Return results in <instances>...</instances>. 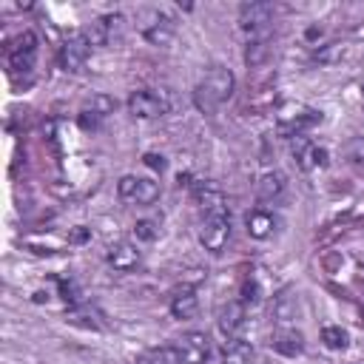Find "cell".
<instances>
[{"instance_id": "cell-1", "label": "cell", "mask_w": 364, "mask_h": 364, "mask_svg": "<svg viewBox=\"0 0 364 364\" xmlns=\"http://www.w3.org/2000/svg\"><path fill=\"white\" fill-rule=\"evenodd\" d=\"M233 88H236L233 71L225 68V65H213V68H208V74L196 82V88H193V102H196V108H199L202 114H216V108H219L225 100H230Z\"/></svg>"}, {"instance_id": "cell-2", "label": "cell", "mask_w": 364, "mask_h": 364, "mask_svg": "<svg viewBox=\"0 0 364 364\" xmlns=\"http://www.w3.org/2000/svg\"><path fill=\"white\" fill-rule=\"evenodd\" d=\"M173 108V94L168 88H136L128 97V111L136 119H156Z\"/></svg>"}, {"instance_id": "cell-3", "label": "cell", "mask_w": 364, "mask_h": 364, "mask_svg": "<svg viewBox=\"0 0 364 364\" xmlns=\"http://www.w3.org/2000/svg\"><path fill=\"white\" fill-rule=\"evenodd\" d=\"M136 28H139V34H142L151 46H168V43L173 40V34H176L173 17L165 14L162 9H154V6L136 11Z\"/></svg>"}, {"instance_id": "cell-4", "label": "cell", "mask_w": 364, "mask_h": 364, "mask_svg": "<svg viewBox=\"0 0 364 364\" xmlns=\"http://www.w3.org/2000/svg\"><path fill=\"white\" fill-rule=\"evenodd\" d=\"M270 23H273V3L250 0V3H242L239 6V26H242V31L247 37L267 34L270 31Z\"/></svg>"}, {"instance_id": "cell-5", "label": "cell", "mask_w": 364, "mask_h": 364, "mask_svg": "<svg viewBox=\"0 0 364 364\" xmlns=\"http://www.w3.org/2000/svg\"><path fill=\"white\" fill-rule=\"evenodd\" d=\"M230 216L225 213V216H205L202 219V228H199V242H202V247L208 250V253H222L225 247H228V242H230Z\"/></svg>"}, {"instance_id": "cell-6", "label": "cell", "mask_w": 364, "mask_h": 364, "mask_svg": "<svg viewBox=\"0 0 364 364\" xmlns=\"http://www.w3.org/2000/svg\"><path fill=\"white\" fill-rule=\"evenodd\" d=\"M117 193L119 199L134 202V205H154L159 199V185L148 176H122L117 182Z\"/></svg>"}, {"instance_id": "cell-7", "label": "cell", "mask_w": 364, "mask_h": 364, "mask_svg": "<svg viewBox=\"0 0 364 364\" xmlns=\"http://www.w3.org/2000/svg\"><path fill=\"white\" fill-rule=\"evenodd\" d=\"M191 196H193V205L199 208L202 216H225L228 213L225 191L216 182H196L191 188Z\"/></svg>"}, {"instance_id": "cell-8", "label": "cell", "mask_w": 364, "mask_h": 364, "mask_svg": "<svg viewBox=\"0 0 364 364\" xmlns=\"http://www.w3.org/2000/svg\"><path fill=\"white\" fill-rule=\"evenodd\" d=\"M114 108H117L114 97H108V94H94L91 100L82 102V108H80V114H77V122H80V128H85V131H97V128L108 119V114H114Z\"/></svg>"}, {"instance_id": "cell-9", "label": "cell", "mask_w": 364, "mask_h": 364, "mask_svg": "<svg viewBox=\"0 0 364 364\" xmlns=\"http://www.w3.org/2000/svg\"><path fill=\"white\" fill-rule=\"evenodd\" d=\"M88 54H91V43H88L85 31H77V34L65 37V43L60 46L57 60H60V68L63 71H80L85 65Z\"/></svg>"}, {"instance_id": "cell-10", "label": "cell", "mask_w": 364, "mask_h": 364, "mask_svg": "<svg viewBox=\"0 0 364 364\" xmlns=\"http://www.w3.org/2000/svg\"><path fill=\"white\" fill-rule=\"evenodd\" d=\"M122 26H125V17L122 14H102V17H97L88 28H85V37H88V43L91 46H111L114 40H119L122 37Z\"/></svg>"}, {"instance_id": "cell-11", "label": "cell", "mask_w": 364, "mask_h": 364, "mask_svg": "<svg viewBox=\"0 0 364 364\" xmlns=\"http://www.w3.org/2000/svg\"><path fill=\"white\" fill-rule=\"evenodd\" d=\"M37 57V34L34 31H23L14 46L9 48V68L11 74H28Z\"/></svg>"}, {"instance_id": "cell-12", "label": "cell", "mask_w": 364, "mask_h": 364, "mask_svg": "<svg viewBox=\"0 0 364 364\" xmlns=\"http://www.w3.org/2000/svg\"><path fill=\"white\" fill-rule=\"evenodd\" d=\"M179 364H205L210 355V338L202 330H191L176 341Z\"/></svg>"}, {"instance_id": "cell-13", "label": "cell", "mask_w": 364, "mask_h": 364, "mask_svg": "<svg viewBox=\"0 0 364 364\" xmlns=\"http://www.w3.org/2000/svg\"><path fill=\"white\" fill-rule=\"evenodd\" d=\"M105 262H108L114 270H119V273H131V270L139 267L142 253L136 250L134 242H128V239H117V242H111V245L105 247Z\"/></svg>"}, {"instance_id": "cell-14", "label": "cell", "mask_w": 364, "mask_h": 364, "mask_svg": "<svg viewBox=\"0 0 364 364\" xmlns=\"http://www.w3.org/2000/svg\"><path fill=\"white\" fill-rule=\"evenodd\" d=\"M290 154H293V159L299 162L301 171H313V168H324L327 165V148L313 145L304 134L290 139Z\"/></svg>"}, {"instance_id": "cell-15", "label": "cell", "mask_w": 364, "mask_h": 364, "mask_svg": "<svg viewBox=\"0 0 364 364\" xmlns=\"http://www.w3.org/2000/svg\"><path fill=\"white\" fill-rule=\"evenodd\" d=\"M245 318H247L245 304H242L239 299H233V301H228V304L219 307V313H216V327H219V333H222L225 338H239V333H242V327H245Z\"/></svg>"}, {"instance_id": "cell-16", "label": "cell", "mask_w": 364, "mask_h": 364, "mask_svg": "<svg viewBox=\"0 0 364 364\" xmlns=\"http://www.w3.org/2000/svg\"><path fill=\"white\" fill-rule=\"evenodd\" d=\"M270 347H273L279 355L296 358V355L304 353V336H301L296 327H279V330L270 336Z\"/></svg>"}, {"instance_id": "cell-17", "label": "cell", "mask_w": 364, "mask_h": 364, "mask_svg": "<svg viewBox=\"0 0 364 364\" xmlns=\"http://www.w3.org/2000/svg\"><path fill=\"white\" fill-rule=\"evenodd\" d=\"M196 310H199V296H196V290L193 287H179V290H173L171 293V316L173 318H193L196 316Z\"/></svg>"}, {"instance_id": "cell-18", "label": "cell", "mask_w": 364, "mask_h": 364, "mask_svg": "<svg viewBox=\"0 0 364 364\" xmlns=\"http://www.w3.org/2000/svg\"><path fill=\"white\" fill-rule=\"evenodd\" d=\"M276 225H279V219L270 210H262V208L259 210H250L245 216V228H247V236L250 239H267V236H273Z\"/></svg>"}, {"instance_id": "cell-19", "label": "cell", "mask_w": 364, "mask_h": 364, "mask_svg": "<svg viewBox=\"0 0 364 364\" xmlns=\"http://www.w3.org/2000/svg\"><path fill=\"white\" fill-rule=\"evenodd\" d=\"M284 188H287V179L282 171H264L256 182V196L262 202H276L284 193Z\"/></svg>"}, {"instance_id": "cell-20", "label": "cell", "mask_w": 364, "mask_h": 364, "mask_svg": "<svg viewBox=\"0 0 364 364\" xmlns=\"http://www.w3.org/2000/svg\"><path fill=\"white\" fill-rule=\"evenodd\" d=\"M267 57H270V31L247 37V43H245V63H247V68L262 65Z\"/></svg>"}, {"instance_id": "cell-21", "label": "cell", "mask_w": 364, "mask_h": 364, "mask_svg": "<svg viewBox=\"0 0 364 364\" xmlns=\"http://www.w3.org/2000/svg\"><path fill=\"white\" fill-rule=\"evenodd\" d=\"M253 361V347L245 338H230L222 350V364H250Z\"/></svg>"}, {"instance_id": "cell-22", "label": "cell", "mask_w": 364, "mask_h": 364, "mask_svg": "<svg viewBox=\"0 0 364 364\" xmlns=\"http://www.w3.org/2000/svg\"><path fill=\"white\" fill-rule=\"evenodd\" d=\"M136 364H179L176 347H151L136 355Z\"/></svg>"}, {"instance_id": "cell-23", "label": "cell", "mask_w": 364, "mask_h": 364, "mask_svg": "<svg viewBox=\"0 0 364 364\" xmlns=\"http://www.w3.org/2000/svg\"><path fill=\"white\" fill-rule=\"evenodd\" d=\"M273 316H276L279 324H290V321L296 318V299H293L290 293L276 296V301H273Z\"/></svg>"}, {"instance_id": "cell-24", "label": "cell", "mask_w": 364, "mask_h": 364, "mask_svg": "<svg viewBox=\"0 0 364 364\" xmlns=\"http://www.w3.org/2000/svg\"><path fill=\"white\" fill-rule=\"evenodd\" d=\"M321 341H324V347H330V350H344V347L350 344V336H347V330H341L338 324H327V327L321 330Z\"/></svg>"}, {"instance_id": "cell-25", "label": "cell", "mask_w": 364, "mask_h": 364, "mask_svg": "<svg viewBox=\"0 0 364 364\" xmlns=\"http://www.w3.org/2000/svg\"><path fill=\"white\" fill-rule=\"evenodd\" d=\"M65 318L71 321V324H82V327H102V321H94V318H100V313L97 310H88V307H71L68 313H65Z\"/></svg>"}, {"instance_id": "cell-26", "label": "cell", "mask_w": 364, "mask_h": 364, "mask_svg": "<svg viewBox=\"0 0 364 364\" xmlns=\"http://www.w3.org/2000/svg\"><path fill=\"white\" fill-rule=\"evenodd\" d=\"M134 236H136L139 242H154V239L159 236V222H154V219H139V222H134Z\"/></svg>"}, {"instance_id": "cell-27", "label": "cell", "mask_w": 364, "mask_h": 364, "mask_svg": "<svg viewBox=\"0 0 364 364\" xmlns=\"http://www.w3.org/2000/svg\"><path fill=\"white\" fill-rule=\"evenodd\" d=\"M338 54H341V43H330V46L318 48V51L313 54V60H316V63H321V65H327V63H336V60H338Z\"/></svg>"}, {"instance_id": "cell-28", "label": "cell", "mask_w": 364, "mask_h": 364, "mask_svg": "<svg viewBox=\"0 0 364 364\" xmlns=\"http://www.w3.org/2000/svg\"><path fill=\"white\" fill-rule=\"evenodd\" d=\"M344 154H347V159H350V162L364 165V136H353V139L347 142Z\"/></svg>"}, {"instance_id": "cell-29", "label": "cell", "mask_w": 364, "mask_h": 364, "mask_svg": "<svg viewBox=\"0 0 364 364\" xmlns=\"http://www.w3.org/2000/svg\"><path fill=\"white\" fill-rule=\"evenodd\" d=\"M57 287H60V296H63L65 301H71V304L80 301V287H77L71 279H57Z\"/></svg>"}, {"instance_id": "cell-30", "label": "cell", "mask_w": 364, "mask_h": 364, "mask_svg": "<svg viewBox=\"0 0 364 364\" xmlns=\"http://www.w3.org/2000/svg\"><path fill=\"white\" fill-rule=\"evenodd\" d=\"M256 299H259V284H256L253 279H245V284H242V299H239V301L247 307V304H253Z\"/></svg>"}, {"instance_id": "cell-31", "label": "cell", "mask_w": 364, "mask_h": 364, "mask_svg": "<svg viewBox=\"0 0 364 364\" xmlns=\"http://www.w3.org/2000/svg\"><path fill=\"white\" fill-rule=\"evenodd\" d=\"M142 162H145L148 168H154V171H165V156H162V154H145Z\"/></svg>"}, {"instance_id": "cell-32", "label": "cell", "mask_w": 364, "mask_h": 364, "mask_svg": "<svg viewBox=\"0 0 364 364\" xmlns=\"http://www.w3.org/2000/svg\"><path fill=\"white\" fill-rule=\"evenodd\" d=\"M85 236H88V230H85V228H77V230L71 233V242H82Z\"/></svg>"}]
</instances>
